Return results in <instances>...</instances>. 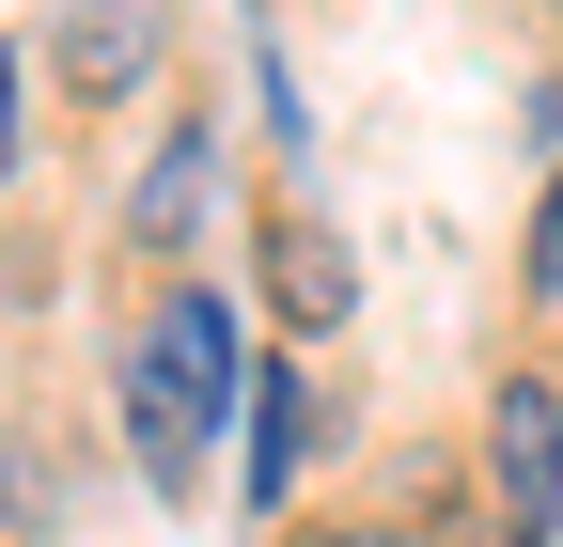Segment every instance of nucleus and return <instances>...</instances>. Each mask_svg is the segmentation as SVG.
<instances>
[{
    "label": "nucleus",
    "instance_id": "nucleus-2",
    "mask_svg": "<svg viewBox=\"0 0 563 547\" xmlns=\"http://www.w3.org/2000/svg\"><path fill=\"white\" fill-rule=\"evenodd\" d=\"M485 532L501 547L563 532V391L548 376H501V406H485Z\"/></svg>",
    "mask_w": 563,
    "mask_h": 547
},
{
    "label": "nucleus",
    "instance_id": "nucleus-1",
    "mask_svg": "<svg viewBox=\"0 0 563 547\" xmlns=\"http://www.w3.org/2000/svg\"><path fill=\"white\" fill-rule=\"evenodd\" d=\"M235 406H251L235 313L203 298V282H173L157 313H141V345H125V438H141V469H157V485H188V469H203V438H220Z\"/></svg>",
    "mask_w": 563,
    "mask_h": 547
},
{
    "label": "nucleus",
    "instance_id": "nucleus-10",
    "mask_svg": "<svg viewBox=\"0 0 563 547\" xmlns=\"http://www.w3.org/2000/svg\"><path fill=\"white\" fill-rule=\"evenodd\" d=\"M0 501H16V469H0Z\"/></svg>",
    "mask_w": 563,
    "mask_h": 547
},
{
    "label": "nucleus",
    "instance_id": "nucleus-7",
    "mask_svg": "<svg viewBox=\"0 0 563 547\" xmlns=\"http://www.w3.org/2000/svg\"><path fill=\"white\" fill-rule=\"evenodd\" d=\"M532 282H563V172H548V220H532Z\"/></svg>",
    "mask_w": 563,
    "mask_h": 547
},
{
    "label": "nucleus",
    "instance_id": "nucleus-8",
    "mask_svg": "<svg viewBox=\"0 0 563 547\" xmlns=\"http://www.w3.org/2000/svg\"><path fill=\"white\" fill-rule=\"evenodd\" d=\"M32 142H16V32H0V172H16Z\"/></svg>",
    "mask_w": 563,
    "mask_h": 547
},
{
    "label": "nucleus",
    "instance_id": "nucleus-9",
    "mask_svg": "<svg viewBox=\"0 0 563 547\" xmlns=\"http://www.w3.org/2000/svg\"><path fill=\"white\" fill-rule=\"evenodd\" d=\"M298 547H407V532H298Z\"/></svg>",
    "mask_w": 563,
    "mask_h": 547
},
{
    "label": "nucleus",
    "instance_id": "nucleus-6",
    "mask_svg": "<svg viewBox=\"0 0 563 547\" xmlns=\"http://www.w3.org/2000/svg\"><path fill=\"white\" fill-rule=\"evenodd\" d=\"M203 220V142H157V172H141V235H188Z\"/></svg>",
    "mask_w": 563,
    "mask_h": 547
},
{
    "label": "nucleus",
    "instance_id": "nucleus-3",
    "mask_svg": "<svg viewBox=\"0 0 563 547\" xmlns=\"http://www.w3.org/2000/svg\"><path fill=\"white\" fill-rule=\"evenodd\" d=\"M157 16H125V0H79V16H47V79L63 94H95V110H125L141 79H157Z\"/></svg>",
    "mask_w": 563,
    "mask_h": 547
},
{
    "label": "nucleus",
    "instance_id": "nucleus-4",
    "mask_svg": "<svg viewBox=\"0 0 563 547\" xmlns=\"http://www.w3.org/2000/svg\"><path fill=\"white\" fill-rule=\"evenodd\" d=\"M266 298H282V328H344L361 313V266H344L313 220H266Z\"/></svg>",
    "mask_w": 563,
    "mask_h": 547
},
{
    "label": "nucleus",
    "instance_id": "nucleus-5",
    "mask_svg": "<svg viewBox=\"0 0 563 547\" xmlns=\"http://www.w3.org/2000/svg\"><path fill=\"white\" fill-rule=\"evenodd\" d=\"M298 454H313V376H251V501L298 485Z\"/></svg>",
    "mask_w": 563,
    "mask_h": 547
}]
</instances>
